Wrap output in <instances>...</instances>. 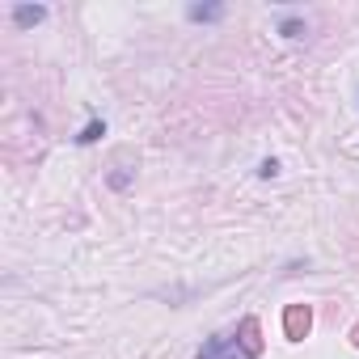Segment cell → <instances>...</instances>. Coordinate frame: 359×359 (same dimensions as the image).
Returning <instances> with one entry per match:
<instances>
[{"label": "cell", "mask_w": 359, "mask_h": 359, "mask_svg": "<svg viewBox=\"0 0 359 359\" xmlns=\"http://www.w3.org/2000/svg\"><path fill=\"white\" fill-rule=\"evenodd\" d=\"M233 338H237V334H233ZM237 351H245L250 359L262 351V342H258V321H254V317H245V321H241V338H237Z\"/></svg>", "instance_id": "1"}, {"label": "cell", "mask_w": 359, "mask_h": 359, "mask_svg": "<svg viewBox=\"0 0 359 359\" xmlns=\"http://www.w3.org/2000/svg\"><path fill=\"white\" fill-rule=\"evenodd\" d=\"M43 18H47V9H43V5H18V9H13V22H18L22 30H26V26H39Z\"/></svg>", "instance_id": "2"}, {"label": "cell", "mask_w": 359, "mask_h": 359, "mask_svg": "<svg viewBox=\"0 0 359 359\" xmlns=\"http://www.w3.org/2000/svg\"><path fill=\"white\" fill-rule=\"evenodd\" d=\"M309 321H313L309 309H292V313H287V338H304V334H309Z\"/></svg>", "instance_id": "3"}, {"label": "cell", "mask_w": 359, "mask_h": 359, "mask_svg": "<svg viewBox=\"0 0 359 359\" xmlns=\"http://www.w3.org/2000/svg\"><path fill=\"white\" fill-rule=\"evenodd\" d=\"M187 18H191V22H220V18H224V5H191Z\"/></svg>", "instance_id": "4"}, {"label": "cell", "mask_w": 359, "mask_h": 359, "mask_svg": "<svg viewBox=\"0 0 359 359\" xmlns=\"http://www.w3.org/2000/svg\"><path fill=\"white\" fill-rule=\"evenodd\" d=\"M304 30H309V26H304L300 18H279V34H283V39H304Z\"/></svg>", "instance_id": "5"}, {"label": "cell", "mask_w": 359, "mask_h": 359, "mask_svg": "<svg viewBox=\"0 0 359 359\" xmlns=\"http://www.w3.org/2000/svg\"><path fill=\"white\" fill-rule=\"evenodd\" d=\"M102 135H106V123H102V118H93V123H85V131L76 135V144H97Z\"/></svg>", "instance_id": "6"}, {"label": "cell", "mask_w": 359, "mask_h": 359, "mask_svg": "<svg viewBox=\"0 0 359 359\" xmlns=\"http://www.w3.org/2000/svg\"><path fill=\"white\" fill-rule=\"evenodd\" d=\"M258 173H262V177H275V173H279V161H262Z\"/></svg>", "instance_id": "7"}]
</instances>
